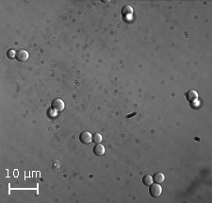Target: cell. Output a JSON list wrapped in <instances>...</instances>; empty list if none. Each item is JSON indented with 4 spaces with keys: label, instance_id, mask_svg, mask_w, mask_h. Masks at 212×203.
Wrapping results in <instances>:
<instances>
[{
    "label": "cell",
    "instance_id": "8fae6325",
    "mask_svg": "<svg viewBox=\"0 0 212 203\" xmlns=\"http://www.w3.org/2000/svg\"><path fill=\"white\" fill-rule=\"evenodd\" d=\"M16 56V51L13 49H9L7 51V57L10 58V59H14Z\"/></svg>",
    "mask_w": 212,
    "mask_h": 203
},
{
    "label": "cell",
    "instance_id": "3957f363",
    "mask_svg": "<svg viewBox=\"0 0 212 203\" xmlns=\"http://www.w3.org/2000/svg\"><path fill=\"white\" fill-rule=\"evenodd\" d=\"M79 141L84 144V145H88L90 143L92 142V135L91 132L89 131H83L79 134Z\"/></svg>",
    "mask_w": 212,
    "mask_h": 203
},
{
    "label": "cell",
    "instance_id": "52a82bcc",
    "mask_svg": "<svg viewBox=\"0 0 212 203\" xmlns=\"http://www.w3.org/2000/svg\"><path fill=\"white\" fill-rule=\"evenodd\" d=\"M121 13H122V15H123L124 18L127 19L128 17H130L133 14V9H132L131 6L126 5V6L123 7L122 11H121Z\"/></svg>",
    "mask_w": 212,
    "mask_h": 203
},
{
    "label": "cell",
    "instance_id": "30bf717a",
    "mask_svg": "<svg viewBox=\"0 0 212 203\" xmlns=\"http://www.w3.org/2000/svg\"><path fill=\"white\" fill-rule=\"evenodd\" d=\"M92 142L95 144H100L102 142V135L100 133L92 134Z\"/></svg>",
    "mask_w": 212,
    "mask_h": 203
},
{
    "label": "cell",
    "instance_id": "6da1fadb",
    "mask_svg": "<svg viewBox=\"0 0 212 203\" xmlns=\"http://www.w3.org/2000/svg\"><path fill=\"white\" fill-rule=\"evenodd\" d=\"M162 193V187L158 184V183H155V184H151L149 185V194L151 196L153 197H158L160 196Z\"/></svg>",
    "mask_w": 212,
    "mask_h": 203
},
{
    "label": "cell",
    "instance_id": "277c9868",
    "mask_svg": "<svg viewBox=\"0 0 212 203\" xmlns=\"http://www.w3.org/2000/svg\"><path fill=\"white\" fill-rule=\"evenodd\" d=\"M16 60L19 62H26L28 60L29 58V54L27 50L25 49H18L16 51V56H15Z\"/></svg>",
    "mask_w": 212,
    "mask_h": 203
},
{
    "label": "cell",
    "instance_id": "7c38bea8",
    "mask_svg": "<svg viewBox=\"0 0 212 203\" xmlns=\"http://www.w3.org/2000/svg\"><path fill=\"white\" fill-rule=\"evenodd\" d=\"M133 115H136V113H133L132 114H130V115H127V116H126V118H130V117H131V116H133Z\"/></svg>",
    "mask_w": 212,
    "mask_h": 203
},
{
    "label": "cell",
    "instance_id": "ba28073f",
    "mask_svg": "<svg viewBox=\"0 0 212 203\" xmlns=\"http://www.w3.org/2000/svg\"><path fill=\"white\" fill-rule=\"evenodd\" d=\"M153 181H155V183H158V184H160L164 181L165 180V176L162 172H156L155 174L153 175Z\"/></svg>",
    "mask_w": 212,
    "mask_h": 203
},
{
    "label": "cell",
    "instance_id": "8992f818",
    "mask_svg": "<svg viewBox=\"0 0 212 203\" xmlns=\"http://www.w3.org/2000/svg\"><path fill=\"white\" fill-rule=\"evenodd\" d=\"M105 146L101 144H96L94 146H93V153L96 155V156H103L105 154Z\"/></svg>",
    "mask_w": 212,
    "mask_h": 203
},
{
    "label": "cell",
    "instance_id": "5b68a950",
    "mask_svg": "<svg viewBox=\"0 0 212 203\" xmlns=\"http://www.w3.org/2000/svg\"><path fill=\"white\" fill-rule=\"evenodd\" d=\"M186 98L189 102H195L196 100H198V93L194 90H190L186 94Z\"/></svg>",
    "mask_w": 212,
    "mask_h": 203
},
{
    "label": "cell",
    "instance_id": "9c48e42d",
    "mask_svg": "<svg viewBox=\"0 0 212 203\" xmlns=\"http://www.w3.org/2000/svg\"><path fill=\"white\" fill-rule=\"evenodd\" d=\"M142 182H143L144 185H147V186L151 185L152 182H153V178H152V176H150V175L144 176V177L142 178Z\"/></svg>",
    "mask_w": 212,
    "mask_h": 203
},
{
    "label": "cell",
    "instance_id": "7a4b0ae2",
    "mask_svg": "<svg viewBox=\"0 0 212 203\" xmlns=\"http://www.w3.org/2000/svg\"><path fill=\"white\" fill-rule=\"evenodd\" d=\"M51 108L56 112H62V111L64 110L65 105H64V102L61 98H57V99L53 100V102L51 103Z\"/></svg>",
    "mask_w": 212,
    "mask_h": 203
}]
</instances>
